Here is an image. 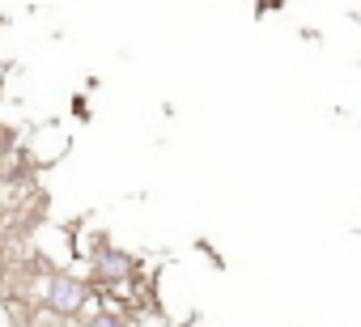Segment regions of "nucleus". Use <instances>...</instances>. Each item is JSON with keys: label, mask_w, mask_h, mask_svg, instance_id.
Returning <instances> with one entry per match:
<instances>
[{"label": "nucleus", "mask_w": 361, "mask_h": 327, "mask_svg": "<svg viewBox=\"0 0 361 327\" xmlns=\"http://www.w3.org/2000/svg\"><path fill=\"white\" fill-rule=\"evenodd\" d=\"M43 310H51L60 319H81L90 310V280H81L77 272H47Z\"/></svg>", "instance_id": "obj_1"}, {"label": "nucleus", "mask_w": 361, "mask_h": 327, "mask_svg": "<svg viewBox=\"0 0 361 327\" xmlns=\"http://www.w3.org/2000/svg\"><path fill=\"white\" fill-rule=\"evenodd\" d=\"M0 327H13V319H9V306L0 302Z\"/></svg>", "instance_id": "obj_5"}, {"label": "nucleus", "mask_w": 361, "mask_h": 327, "mask_svg": "<svg viewBox=\"0 0 361 327\" xmlns=\"http://www.w3.org/2000/svg\"><path fill=\"white\" fill-rule=\"evenodd\" d=\"M30 327H81V319H60V314H51V310H35V319H30Z\"/></svg>", "instance_id": "obj_4"}, {"label": "nucleus", "mask_w": 361, "mask_h": 327, "mask_svg": "<svg viewBox=\"0 0 361 327\" xmlns=\"http://www.w3.org/2000/svg\"><path fill=\"white\" fill-rule=\"evenodd\" d=\"M90 272H94V280H98V285L132 280V276H136V255H128V251H119V247L102 242V247L94 251V259H90Z\"/></svg>", "instance_id": "obj_2"}, {"label": "nucleus", "mask_w": 361, "mask_h": 327, "mask_svg": "<svg viewBox=\"0 0 361 327\" xmlns=\"http://www.w3.org/2000/svg\"><path fill=\"white\" fill-rule=\"evenodd\" d=\"M81 327H132L123 314H115V310H85L81 314Z\"/></svg>", "instance_id": "obj_3"}]
</instances>
